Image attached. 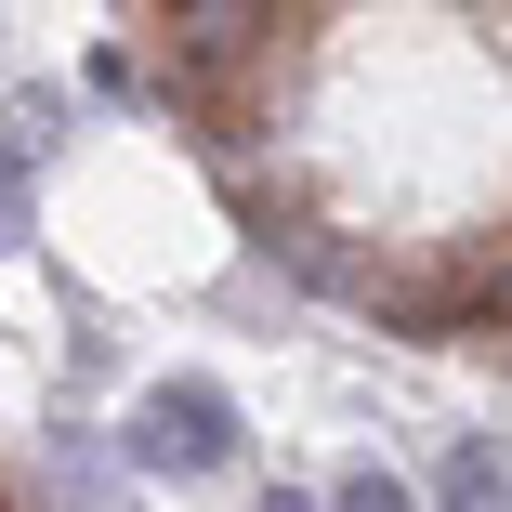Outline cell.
Returning a JSON list of instances; mask_svg holds the SVG:
<instances>
[{"label":"cell","instance_id":"6da1fadb","mask_svg":"<svg viewBox=\"0 0 512 512\" xmlns=\"http://www.w3.org/2000/svg\"><path fill=\"white\" fill-rule=\"evenodd\" d=\"M119 447H132L145 473H184V486H197V473H224V460H237V407H224L211 381H158V394L132 407V434H119Z\"/></svg>","mask_w":512,"mask_h":512},{"label":"cell","instance_id":"7a4b0ae2","mask_svg":"<svg viewBox=\"0 0 512 512\" xmlns=\"http://www.w3.org/2000/svg\"><path fill=\"white\" fill-rule=\"evenodd\" d=\"M434 499H447V512H512V460H499L486 434H460V447L434 460Z\"/></svg>","mask_w":512,"mask_h":512},{"label":"cell","instance_id":"3957f363","mask_svg":"<svg viewBox=\"0 0 512 512\" xmlns=\"http://www.w3.org/2000/svg\"><path fill=\"white\" fill-rule=\"evenodd\" d=\"M276 250H289V276H302V289H342V302H381V276H368V263H355L342 237H316V224H302V237H276Z\"/></svg>","mask_w":512,"mask_h":512},{"label":"cell","instance_id":"277c9868","mask_svg":"<svg viewBox=\"0 0 512 512\" xmlns=\"http://www.w3.org/2000/svg\"><path fill=\"white\" fill-rule=\"evenodd\" d=\"M145 14H171L184 40H211V53H237V40H263L276 0H145Z\"/></svg>","mask_w":512,"mask_h":512},{"label":"cell","instance_id":"5b68a950","mask_svg":"<svg viewBox=\"0 0 512 512\" xmlns=\"http://www.w3.org/2000/svg\"><path fill=\"white\" fill-rule=\"evenodd\" d=\"M329 512H421V499H407L394 473H342V486H329Z\"/></svg>","mask_w":512,"mask_h":512},{"label":"cell","instance_id":"8992f818","mask_svg":"<svg viewBox=\"0 0 512 512\" xmlns=\"http://www.w3.org/2000/svg\"><path fill=\"white\" fill-rule=\"evenodd\" d=\"M14 211H27V171H14V145H0V237H14Z\"/></svg>","mask_w":512,"mask_h":512},{"label":"cell","instance_id":"52a82bcc","mask_svg":"<svg viewBox=\"0 0 512 512\" xmlns=\"http://www.w3.org/2000/svg\"><path fill=\"white\" fill-rule=\"evenodd\" d=\"M263 512H329V499H302V486H263Z\"/></svg>","mask_w":512,"mask_h":512}]
</instances>
